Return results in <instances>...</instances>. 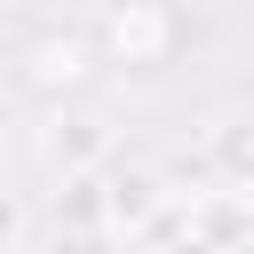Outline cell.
<instances>
[{
	"instance_id": "cell-2",
	"label": "cell",
	"mask_w": 254,
	"mask_h": 254,
	"mask_svg": "<svg viewBox=\"0 0 254 254\" xmlns=\"http://www.w3.org/2000/svg\"><path fill=\"white\" fill-rule=\"evenodd\" d=\"M32 151H40V167L56 183L64 175H95V167H111V127L87 119V111H48L40 135H32Z\"/></svg>"
},
{
	"instance_id": "cell-9",
	"label": "cell",
	"mask_w": 254,
	"mask_h": 254,
	"mask_svg": "<svg viewBox=\"0 0 254 254\" xmlns=\"http://www.w3.org/2000/svg\"><path fill=\"white\" fill-rule=\"evenodd\" d=\"M24 222H32V214H24V190H8V183H0V254H16V246H24Z\"/></svg>"
},
{
	"instance_id": "cell-1",
	"label": "cell",
	"mask_w": 254,
	"mask_h": 254,
	"mask_svg": "<svg viewBox=\"0 0 254 254\" xmlns=\"http://www.w3.org/2000/svg\"><path fill=\"white\" fill-rule=\"evenodd\" d=\"M103 56L111 64H127V71H159L167 56H175V40H183V16H167V8H151V0H111V16H103Z\"/></svg>"
},
{
	"instance_id": "cell-11",
	"label": "cell",
	"mask_w": 254,
	"mask_h": 254,
	"mask_svg": "<svg viewBox=\"0 0 254 254\" xmlns=\"http://www.w3.org/2000/svg\"><path fill=\"white\" fill-rule=\"evenodd\" d=\"M151 8H167V16H190V8H198V0H151Z\"/></svg>"
},
{
	"instance_id": "cell-3",
	"label": "cell",
	"mask_w": 254,
	"mask_h": 254,
	"mask_svg": "<svg viewBox=\"0 0 254 254\" xmlns=\"http://www.w3.org/2000/svg\"><path fill=\"white\" fill-rule=\"evenodd\" d=\"M190 238H206L214 254H246L254 246V190H190Z\"/></svg>"
},
{
	"instance_id": "cell-6",
	"label": "cell",
	"mask_w": 254,
	"mask_h": 254,
	"mask_svg": "<svg viewBox=\"0 0 254 254\" xmlns=\"http://www.w3.org/2000/svg\"><path fill=\"white\" fill-rule=\"evenodd\" d=\"M206 175L222 190H254V111H230L206 127Z\"/></svg>"
},
{
	"instance_id": "cell-7",
	"label": "cell",
	"mask_w": 254,
	"mask_h": 254,
	"mask_svg": "<svg viewBox=\"0 0 254 254\" xmlns=\"http://www.w3.org/2000/svg\"><path fill=\"white\" fill-rule=\"evenodd\" d=\"M56 222H64V230H111V167L64 175V183H56Z\"/></svg>"
},
{
	"instance_id": "cell-5",
	"label": "cell",
	"mask_w": 254,
	"mask_h": 254,
	"mask_svg": "<svg viewBox=\"0 0 254 254\" xmlns=\"http://www.w3.org/2000/svg\"><path fill=\"white\" fill-rule=\"evenodd\" d=\"M87 64H95V48H87L79 32H40V40L24 48V79H32L40 95H71V87L87 79Z\"/></svg>"
},
{
	"instance_id": "cell-8",
	"label": "cell",
	"mask_w": 254,
	"mask_h": 254,
	"mask_svg": "<svg viewBox=\"0 0 254 254\" xmlns=\"http://www.w3.org/2000/svg\"><path fill=\"white\" fill-rule=\"evenodd\" d=\"M40 254H143V246H135L127 230H64V222H56Z\"/></svg>"
},
{
	"instance_id": "cell-4",
	"label": "cell",
	"mask_w": 254,
	"mask_h": 254,
	"mask_svg": "<svg viewBox=\"0 0 254 254\" xmlns=\"http://www.w3.org/2000/svg\"><path fill=\"white\" fill-rule=\"evenodd\" d=\"M167 206H183V190H167L159 167H111V230H127V238L143 246V230H151Z\"/></svg>"
},
{
	"instance_id": "cell-10",
	"label": "cell",
	"mask_w": 254,
	"mask_h": 254,
	"mask_svg": "<svg viewBox=\"0 0 254 254\" xmlns=\"http://www.w3.org/2000/svg\"><path fill=\"white\" fill-rule=\"evenodd\" d=\"M159 254H214V246H206V238H190V230H183V238H175V246H159Z\"/></svg>"
}]
</instances>
